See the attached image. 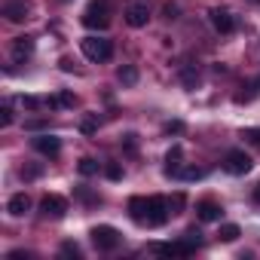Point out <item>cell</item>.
<instances>
[{"label": "cell", "instance_id": "cell-1", "mask_svg": "<svg viewBox=\"0 0 260 260\" xmlns=\"http://www.w3.org/2000/svg\"><path fill=\"white\" fill-rule=\"evenodd\" d=\"M83 25L86 28H98V31H104L110 25V4L107 0H92L86 16H83Z\"/></svg>", "mask_w": 260, "mask_h": 260}, {"label": "cell", "instance_id": "cell-2", "mask_svg": "<svg viewBox=\"0 0 260 260\" xmlns=\"http://www.w3.org/2000/svg\"><path fill=\"white\" fill-rule=\"evenodd\" d=\"M80 49H83V55L89 58V61H107L110 58V52H113V46H110V40H104V37H86L83 43H80Z\"/></svg>", "mask_w": 260, "mask_h": 260}, {"label": "cell", "instance_id": "cell-3", "mask_svg": "<svg viewBox=\"0 0 260 260\" xmlns=\"http://www.w3.org/2000/svg\"><path fill=\"white\" fill-rule=\"evenodd\" d=\"M169 199H162V196H150L147 199V217H144V223L147 226H162L166 220H169Z\"/></svg>", "mask_w": 260, "mask_h": 260}, {"label": "cell", "instance_id": "cell-4", "mask_svg": "<svg viewBox=\"0 0 260 260\" xmlns=\"http://www.w3.org/2000/svg\"><path fill=\"white\" fill-rule=\"evenodd\" d=\"M89 236H92V245H95L98 251H113V248L119 245V233H116L113 226H95Z\"/></svg>", "mask_w": 260, "mask_h": 260}, {"label": "cell", "instance_id": "cell-5", "mask_svg": "<svg viewBox=\"0 0 260 260\" xmlns=\"http://www.w3.org/2000/svg\"><path fill=\"white\" fill-rule=\"evenodd\" d=\"M223 169H226L230 175H248V172H251V156H248L245 150H230V153L223 156Z\"/></svg>", "mask_w": 260, "mask_h": 260}, {"label": "cell", "instance_id": "cell-6", "mask_svg": "<svg viewBox=\"0 0 260 260\" xmlns=\"http://www.w3.org/2000/svg\"><path fill=\"white\" fill-rule=\"evenodd\" d=\"M64 211H68V202H64L61 196L49 193V196H43V199H40V214H43V217L58 220V217H64Z\"/></svg>", "mask_w": 260, "mask_h": 260}, {"label": "cell", "instance_id": "cell-7", "mask_svg": "<svg viewBox=\"0 0 260 260\" xmlns=\"http://www.w3.org/2000/svg\"><path fill=\"white\" fill-rule=\"evenodd\" d=\"M4 16H7V22H25L28 16H31V4L28 0H7L4 4Z\"/></svg>", "mask_w": 260, "mask_h": 260}, {"label": "cell", "instance_id": "cell-8", "mask_svg": "<svg viewBox=\"0 0 260 260\" xmlns=\"http://www.w3.org/2000/svg\"><path fill=\"white\" fill-rule=\"evenodd\" d=\"M159 257H187V254H193L196 251V245H190L187 239H181V242H166V245H156L153 248Z\"/></svg>", "mask_w": 260, "mask_h": 260}, {"label": "cell", "instance_id": "cell-9", "mask_svg": "<svg viewBox=\"0 0 260 260\" xmlns=\"http://www.w3.org/2000/svg\"><path fill=\"white\" fill-rule=\"evenodd\" d=\"M208 19H211V25H214V31H217V34H230V31L236 28L233 13H226V10H220V7H214V10L208 13Z\"/></svg>", "mask_w": 260, "mask_h": 260}, {"label": "cell", "instance_id": "cell-10", "mask_svg": "<svg viewBox=\"0 0 260 260\" xmlns=\"http://www.w3.org/2000/svg\"><path fill=\"white\" fill-rule=\"evenodd\" d=\"M147 19H150L147 4H132V7L125 10V22L132 25V28H144V25H147Z\"/></svg>", "mask_w": 260, "mask_h": 260}, {"label": "cell", "instance_id": "cell-11", "mask_svg": "<svg viewBox=\"0 0 260 260\" xmlns=\"http://www.w3.org/2000/svg\"><path fill=\"white\" fill-rule=\"evenodd\" d=\"M34 150L43 153V156H58L61 141H58L55 135H40V138H34Z\"/></svg>", "mask_w": 260, "mask_h": 260}, {"label": "cell", "instance_id": "cell-12", "mask_svg": "<svg viewBox=\"0 0 260 260\" xmlns=\"http://www.w3.org/2000/svg\"><path fill=\"white\" fill-rule=\"evenodd\" d=\"M31 52H34V40L31 37H16L13 40V61H25V58H31Z\"/></svg>", "mask_w": 260, "mask_h": 260}, {"label": "cell", "instance_id": "cell-13", "mask_svg": "<svg viewBox=\"0 0 260 260\" xmlns=\"http://www.w3.org/2000/svg\"><path fill=\"white\" fill-rule=\"evenodd\" d=\"M7 211H10L13 217H25V214L31 211V199H28L25 193H16V196L7 202Z\"/></svg>", "mask_w": 260, "mask_h": 260}, {"label": "cell", "instance_id": "cell-14", "mask_svg": "<svg viewBox=\"0 0 260 260\" xmlns=\"http://www.w3.org/2000/svg\"><path fill=\"white\" fill-rule=\"evenodd\" d=\"M196 214H199V220H205V223H208V220H220V214H223V211H220V205H217V202L205 199V202H199V205H196Z\"/></svg>", "mask_w": 260, "mask_h": 260}, {"label": "cell", "instance_id": "cell-15", "mask_svg": "<svg viewBox=\"0 0 260 260\" xmlns=\"http://www.w3.org/2000/svg\"><path fill=\"white\" fill-rule=\"evenodd\" d=\"M128 214H132V220L144 223V217H147V199L144 196H132V199H128Z\"/></svg>", "mask_w": 260, "mask_h": 260}, {"label": "cell", "instance_id": "cell-16", "mask_svg": "<svg viewBox=\"0 0 260 260\" xmlns=\"http://www.w3.org/2000/svg\"><path fill=\"white\" fill-rule=\"evenodd\" d=\"M181 156H184V153H181V147H178V144L166 153V175L178 178V172H181Z\"/></svg>", "mask_w": 260, "mask_h": 260}, {"label": "cell", "instance_id": "cell-17", "mask_svg": "<svg viewBox=\"0 0 260 260\" xmlns=\"http://www.w3.org/2000/svg\"><path fill=\"white\" fill-rule=\"evenodd\" d=\"M116 80H119L122 86H135V83H138V68H135V64H122V68L116 71Z\"/></svg>", "mask_w": 260, "mask_h": 260}, {"label": "cell", "instance_id": "cell-18", "mask_svg": "<svg viewBox=\"0 0 260 260\" xmlns=\"http://www.w3.org/2000/svg\"><path fill=\"white\" fill-rule=\"evenodd\" d=\"M181 83H184V86H187V89H196V86H199V71H196V68H190V64H187V68H184V71H181Z\"/></svg>", "mask_w": 260, "mask_h": 260}, {"label": "cell", "instance_id": "cell-19", "mask_svg": "<svg viewBox=\"0 0 260 260\" xmlns=\"http://www.w3.org/2000/svg\"><path fill=\"white\" fill-rule=\"evenodd\" d=\"M239 236H242V230H239L236 223H223V226H220V233H217V239H220V242H236Z\"/></svg>", "mask_w": 260, "mask_h": 260}, {"label": "cell", "instance_id": "cell-20", "mask_svg": "<svg viewBox=\"0 0 260 260\" xmlns=\"http://www.w3.org/2000/svg\"><path fill=\"white\" fill-rule=\"evenodd\" d=\"M19 104H22L25 110H37V107H46V98H37V95H22V98H19Z\"/></svg>", "mask_w": 260, "mask_h": 260}, {"label": "cell", "instance_id": "cell-21", "mask_svg": "<svg viewBox=\"0 0 260 260\" xmlns=\"http://www.w3.org/2000/svg\"><path fill=\"white\" fill-rule=\"evenodd\" d=\"M95 172H98V162H95L92 156L80 159V175H86V178H89V175H95Z\"/></svg>", "mask_w": 260, "mask_h": 260}, {"label": "cell", "instance_id": "cell-22", "mask_svg": "<svg viewBox=\"0 0 260 260\" xmlns=\"http://www.w3.org/2000/svg\"><path fill=\"white\" fill-rule=\"evenodd\" d=\"M178 178H181V181H199V178H205V172H202V169H181Z\"/></svg>", "mask_w": 260, "mask_h": 260}, {"label": "cell", "instance_id": "cell-23", "mask_svg": "<svg viewBox=\"0 0 260 260\" xmlns=\"http://www.w3.org/2000/svg\"><path fill=\"white\" fill-rule=\"evenodd\" d=\"M184 239H187V242H190V245H196V248H202V233H199V230H196V226H190V230H187V233H184Z\"/></svg>", "mask_w": 260, "mask_h": 260}, {"label": "cell", "instance_id": "cell-24", "mask_svg": "<svg viewBox=\"0 0 260 260\" xmlns=\"http://www.w3.org/2000/svg\"><path fill=\"white\" fill-rule=\"evenodd\" d=\"M184 132V122L181 119H169L166 122V135H181Z\"/></svg>", "mask_w": 260, "mask_h": 260}, {"label": "cell", "instance_id": "cell-25", "mask_svg": "<svg viewBox=\"0 0 260 260\" xmlns=\"http://www.w3.org/2000/svg\"><path fill=\"white\" fill-rule=\"evenodd\" d=\"M122 147H125V153H135L138 150V135H122Z\"/></svg>", "mask_w": 260, "mask_h": 260}, {"label": "cell", "instance_id": "cell-26", "mask_svg": "<svg viewBox=\"0 0 260 260\" xmlns=\"http://www.w3.org/2000/svg\"><path fill=\"white\" fill-rule=\"evenodd\" d=\"M104 175H107L110 181H119V178H122V169H119L116 162H107V166H104Z\"/></svg>", "mask_w": 260, "mask_h": 260}, {"label": "cell", "instance_id": "cell-27", "mask_svg": "<svg viewBox=\"0 0 260 260\" xmlns=\"http://www.w3.org/2000/svg\"><path fill=\"white\" fill-rule=\"evenodd\" d=\"M58 104L61 107H74L77 104V95L74 92H58Z\"/></svg>", "mask_w": 260, "mask_h": 260}, {"label": "cell", "instance_id": "cell-28", "mask_svg": "<svg viewBox=\"0 0 260 260\" xmlns=\"http://www.w3.org/2000/svg\"><path fill=\"white\" fill-rule=\"evenodd\" d=\"M61 254H64V257H80V245H77V242H64V245H61Z\"/></svg>", "mask_w": 260, "mask_h": 260}, {"label": "cell", "instance_id": "cell-29", "mask_svg": "<svg viewBox=\"0 0 260 260\" xmlns=\"http://www.w3.org/2000/svg\"><path fill=\"white\" fill-rule=\"evenodd\" d=\"M178 13H181L178 4H166V7H162V16H166V19H178Z\"/></svg>", "mask_w": 260, "mask_h": 260}, {"label": "cell", "instance_id": "cell-30", "mask_svg": "<svg viewBox=\"0 0 260 260\" xmlns=\"http://www.w3.org/2000/svg\"><path fill=\"white\" fill-rule=\"evenodd\" d=\"M95 128H98V122H95V116H86V119H83V132H86V135H92V132H95Z\"/></svg>", "mask_w": 260, "mask_h": 260}, {"label": "cell", "instance_id": "cell-31", "mask_svg": "<svg viewBox=\"0 0 260 260\" xmlns=\"http://www.w3.org/2000/svg\"><path fill=\"white\" fill-rule=\"evenodd\" d=\"M245 138H248L251 144H257V147H260V128H248V132H245Z\"/></svg>", "mask_w": 260, "mask_h": 260}, {"label": "cell", "instance_id": "cell-32", "mask_svg": "<svg viewBox=\"0 0 260 260\" xmlns=\"http://www.w3.org/2000/svg\"><path fill=\"white\" fill-rule=\"evenodd\" d=\"M10 122H13V110L4 107V110H0V125H10Z\"/></svg>", "mask_w": 260, "mask_h": 260}, {"label": "cell", "instance_id": "cell-33", "mask_svg": "<svg viewBox=\"0 0 260 260\" xmlns=\"http://www.w3.org/2000/svg\"><path fill=\"white\" fill-rule=\"evenodd\" d=\"M37 175H40V166H31V169H22V178H28V181H31V178H37Z\"/></svg>", "mask_w": 260, "mask_h": 260}, {"label": "cell", "instance_id": "cell-34", "mask_svg": "<svg viewBox=\"0 0 260 260\" xmlns=\"http://www.w3.org/2000/svg\"><path fill=\"white\" fill-rule=\"evenodd\" d=\"M43 125H46L43 119H31V122H25V128H43Z\"/></svg>", "mask_w": 260, "mask_h": 260}, {"label": "cell", "instance_id": "cell-35", "mask_svg": "<svg viewBox=\"0 0 260 260\" xmlns=\"http://www.w3.org/2000/svg\"><path fill=\"white\" fill-rule=\"evenodd\" d=\"M257 199H260V190H257Z\"/></svg>", "mask_w": 260, "mask_h": 260}, {"label": "cell", "instance_id": "cell-36", "mask_svg": "<svg viewBox=\"0 0 260 260\" xmlns=\"http://www.w3.org/2000/svg\"><path fill=\"white\" fill-rule=\"evenodd\" d=\"M257 83H260V80H257Z\"/></svg>", "mask_w": 260, "mask_h": 260}]
</instances>
